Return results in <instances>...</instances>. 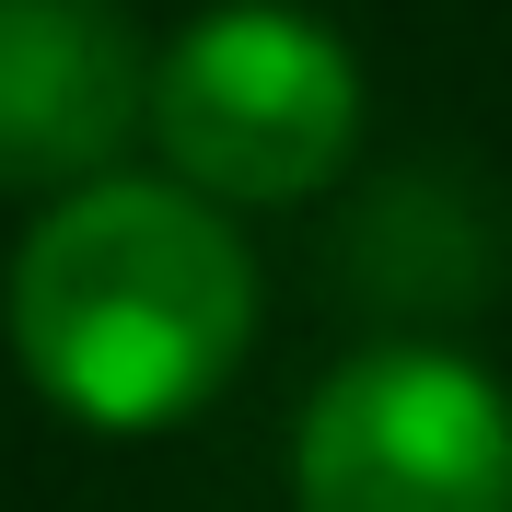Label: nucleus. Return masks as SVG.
<instances>
[{
  "mask_svg": "<svg viewBox=\"0 0 512 512\" xmlns=\"http://www.w3.org/2000/svg\"><path fill=\"white\" fill-rule=\"evenodd\" d=\"M12 361L82 431H163L256 350V245L175 175H94L47 198L0 280Z\"/></svg>",
  "mask_w": 512,
  "mask_h": 512,
  "instance_id": "obj_1",
  "label": "nucleus"
},
{
  "mask_svg": "<svg viewBox=\"0 0 512 512\" xmlns=\"http://www.w3.org/2000/svg\"><path fill=\"white\" fill-rule=\"evenodd\" d=\"M361 117L373 94L350 35L303 0H210L152 47V94H140V140L210 210L326 198L361 152Z\"/></svg>",
  "mask_w": 512,
  "mask_h": 512,
  "instance_id": "obj_2",
  "label": "nucleus"
},
{
  "mask_svg": "<svg viewBox=\"0 0 512 512\" xmlns=\"http://www.w3.org/2000/svg\"><path fill=\"white\" fill-rule=\"evenodd\" d=\"M291 512H512V396L443 338H373L291 419Z\"/></svg>",
  "mask_w": 512,
  "mask_h": 512,
  "instance_id": "obj_3",
  "label": "nucleus"
},
{
  "mask_svg": "<svg viewBox=\"0 0 512 512\" xmlns=\"http://www.w3.org/2000/svg\"><path fill=\"white\" fill-rule=\"evenodd\" d=\"M152 47L117 0H0V198H70L140 140Z\"/></svg>",
  "mask_w": 512,
  "mask_h": 512,
  "instance_id": "obj_4",
  "label": "nucleus"
}]
</instances>
